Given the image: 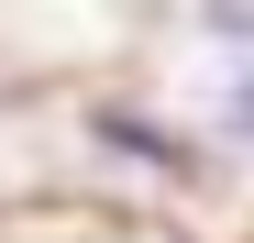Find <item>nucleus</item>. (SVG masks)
<instances>
[{"instance_id": "obj_1", "label": "nucleus", "mask_w": 254, "mask_h": 243, "mask_svg": "<svg viewBox=\"0 0 254 243\" xmlns=\"http://www.w3.org/2000/svg\"><path fill=\"white\" fill-rule=\"evenodd\" d=\"M210 11V33H221V45H254V0H199Z\"/></svg>"}, {"instance_id": "obj_2", "label": "nucleus", "mask_w": 254, "mask_h": 243, "mask_svg": "<svg viewBox=\"0 0 254 243\" xmlns=\"http://www.w3.org/2000/svg\"><path fill=\"white\" fill-rule=\"evenodd\" d=\"M232 122H243V133H254V89H243V100H232Z\"/></svg>"}]
</instances>
